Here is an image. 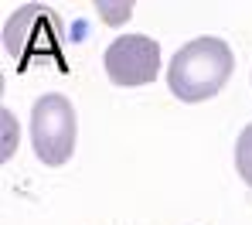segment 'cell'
<instances>
[{"label": "cell", "instance_id": "cell-1", "mask_svg": "<svg viewBox=\"0 0 252 225\" xmlns=\"http://www.w3.org/2000/svg\"><path fill=\"white\" fill-rule=\"evenodd\" d=\"M232 68H235V55L221 38H194L174 51L167 86L181 102H205L225 89Z\"/></svg>", "mask_w": 252, "mask_h": 225}, {"label": "cell", "instance_id": "cell-6", "mask_svg": "<svg viewBox=\"0 0 252 225\" xmlns=\"http://www.w3.org/2000/svg\"><path fill=\"white\" fill-rule=\"evenodd\" d=\"M3 123H7V143H3V157H10V150L17 147V123L10 127V113H3Z\"/></svg>", "mask_w": 252, "mask_h": 225}, {"label": "cell", "instance_id": "cell-5", "mask_svg": "<svg viewBox=\"0 0 252 225\" xmlns=\"http://www.w3.org/2000/svg\"><path fill=\"white\" fill-rule=\"evenodd\" d=\"M235 167H239V178L252 188V123L239 133V143H235Z\"/></svg>", "mask_w": 252, "mask_h": 225}, {"label": "cell", "instance_id": "cell-2", "mask_svg": "<svg viewBox=\"0 0 252 225\" xmlns=\"http://www.w3.org/2000/svg\"><path fill=\"white\" fill-rule=\"evenodd\" d=\"M3 48L17 62V72H28L34 62L51 58L58 72H68V58L62 48V24L58 14L41 3L17 7L3 24Z\"/></svg>", "mask_w": 252, "mask_h": 225}, {"label": "cell", "instance_id": "cell-3", "mask_svg": "<svg viewBox=\"0 0 252 225\" xmlns=\"http://www.w3.org/2000/svg\"><path fill=\"white\" fill-rule=\"evenodd\" d=\"M75 106L62 92H48L31 109V143L38 161L48 167H62L75 150Z\"/></svg>", "mask_w": 252, "mask_h": 225}, {"label": "cell", "instance_id": "cell-4", "mask_svg": "<svg viewBox=\"0 0 252 225\" xmlns=\"http://www.w3.org/2000/svg\"><path fill=\"white\" fill-rule=\"evenodd\" d=\"M102 65H106L109 82L116 86H126V89L147 86L160 72V45L147 34H123L106 48Z\"/></svg>", "mask_w": 252, "mask_h": 225}]
</instances>
